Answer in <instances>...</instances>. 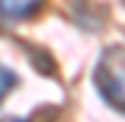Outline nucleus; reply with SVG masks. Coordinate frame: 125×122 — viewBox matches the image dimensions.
Listing matches in <instances>:
<instances>
[{
	"label": "nucleus",
	"instance_id": "nucleus-1",
	"mask_svg": "<svg viewBox=\"0 0 125 122\" xmlns=\"http://www.w3.org/2000/svg\"><path fill=\"white\" fill-rule=\"evenodd\" d=\"M93 87L101 100L125 114V44L106 46L93 68Z\"/></svg>",
	"mask_w": 125,
	"mask_h": 122
},
{
	"label": "nucleus",
	"instance_id": "nucleus-2",
	"mask_svg": "<svg viewBox=\"0 0 125 122\" xmlns=\"http://www.w3.org/2000/svg\"><path fill=\"white\" fill-rule=\"evenodd\" d=\"M41 8V0H0V22H22Z\"/></svg>",
	"mask_w": 125,
	"mask_h": 122
},
{
	"label": "nucleus",
	"instance_id": "nucleus-3",
	"mask_svg": "<svg viewBox=\"0 0 125 122\" xmlns=\"http://www.w3.org/2000/svg\"><path fill=\"white\" fill-rule=\"evenodd\" d=\"M19 84V76H16V71L14 68H8V65H3L0 63V103L14 92V87Z\"/></svg>",
	"mask_w": 125,
	"mask_h": 122
},
{
	"label": "nucleus",
	"instance_id": "nucleus-4",
	"mask_svg": "<svg viewBox=\"0 0 125 122\" xmlns=\"http://www.w3.org/2000/svg\"><path fill=\"white\" fill-rule=\"evenodd\" d=\"M0 122H30V119H22V117H0Z\"/></svg>",
	"mask_w": 125,
	"mask_h": 122
},
{
	"label": "nucleus",
	"instance_id": "nucleus-5",
	"mask_svg": "<svg viewBox=\"0 0 125 122\" xmlns=\"http://www.w3.org/2000/svg\"><path fill=\"white\" fill-rule=\"evenodd\" d=\"M122 6H125V0H122Z\"/></svg>",
	"mask_w": 125,
	"mask_h": 122
}]
</instances>
